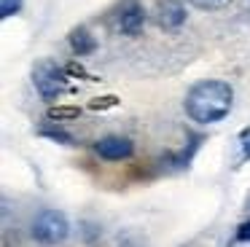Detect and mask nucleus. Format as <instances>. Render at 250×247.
<instances>
[{"label":"nucleus","instance_id":"nucleus-3","mask_svg":"<svg viewBox=\"0 0 250 247\" xmlns=\"http://www.w3.org/2000/svg\"><path fill=\"white\" fill-rule=\"evenodd\" d=\"M30 236H33L38 245L54 247L70 236V223L60 209H41L38 215L30 223Z\"/></svg>","mask_w":250,"mask_h":247},{"label":"nucleus","instance_id":"nucleus-12","mask_svg":"<svg viewBox=\"0 0 250 247\" xmlns=\"http://www.w3.org/2000/svg\"><path fill=\"white\" fill-rule=\"evenodd\" d=\"M237 239L239 242H250V220H245V223L237 228Z\"/></svg>","mask_w":250,"mask_h":247},{"label":"nucleus","instance_id":"nucleus-6","mask_svg":"<svg viewBox=\"0 0 250 247\" xmlns=\"http://www.w3.org/2000/svg\"><path fill=\"white\" fill-rule=\"evenodd\" d=\"M92 148H94V153L105 161H121V159H129V156L135 153V143H132L129 137H124V134H105V137H100Z\"/></svg>","mask_w":250,"mask_h":247},{"label":"nucleus","instance_id":"nucleus-2","mask_svg":"<svg viewBox=\"0 0 250 247\" xmlns=\"http://www.w3.org/2000/svg\"><path fill=\"white\" fill-rule=\"evenodd\" d=\"M33 86L38 89V97L43 102H54L67 91V67H62L54 59H38L33 64Z\"/></svg>","mask_w":250,"mask_h":247},{"label":"nucleus","instance_id":"nucleus-11","mask_svg":"<svg viewBox=\"0 0 250 247\" xmlns=\"http://www.w3.org/2000/svg\"><path fill=\"white\" fill-rule=\"evenodd\" d=\"M239 143H242V153H245V159H250V129H245V132L239 134Z\"/></svg>","mask_w":250,"mask_h":247},{"label":"nucleus","instance_id":"nucleus-1","mask_svg":"<svg viewBox=\"0 0 250 247\" xmlns=\"http://www.w3.org/2000/svg\"><path fill=\"white\" fill-rule=\"evenodd\" d=\"M231 105H234L231 83L218 81V78L196 81V83L186 91V100H183L186 116L194 124H202V126L223 121V118L231 113Z\"/></svg>","mask_w":250,"mask_h":247},{"label":"nucleus","instance_id":"nucleus-10","mask_svg":"<svg viewBox=\"0 0 250 247\" xmlns=\"http://www.w3.org/2000/svg\"><path fill=\"white\" fill-rule=\"evenodd\" d=\"M49 116L54 118V121H60V118H78V116H81V110H78V107H54Z\"/></svg>","mask_w":250,"mask_h":247},{"label":"nucleus","instance_id":"nucleus-13","mask_svg":"<svg viewBox=\"0 0 250 247\" xmlns=\"http://www.w3.org/2000/svg\"><path fill=\"white\" fill-rule=\"evenodd\" d=\"M116 97H100V100H92V105L89 107H105V105H116Z\"/></svg>","mask_w":250,"mask_h":247},{"label":"nucleus","instance_id":"nucleus-5","mask_svg":"<svg viewBox=\"0 0 250 247\" xmlns=\"http://www.w3.org/2000/svg\"><path fill=\"white\" fill-rule=\"evenodd\" d=\"M146 21H148L146 8H143L137 0H129V3H124L119 8V14H116V30L126 38H137L146 30Z\"/></svg>","mask_w":250,"mask_h":247},{"label":"nucleus","instance_id":"nucleus-8","mask_svg":"<svg viewBox=\"0 0 250 247\" xmlns=\"http://www.w3.org/2000/svg\"><path fill=\"white\" fill-rule=\"evenodd\" d=\"M24 0H0V19H11L22 11Z\"/></svg>","mask_w":250,"mask_h":247},{"label":"nucleus","instance_id":"nucleus-9","mask_svg":"<svg viewBox=\"0 0 250 247\" xmlns=\"http://www.w3.org/2000/svg\"><path fill=\"white\" fill-rule=\"evenodd\" d=\"M186 3L199 8V11H218V8H226L231 0H186Z\"/></svg>","mask_w":250,"mask_h":247},{"label":"nucleus","instance_id":"nucleus-4","mask_svg":"<svg viewBox=\"0 0 250 247\" xmlns=\"http://www.w3.org/2000/svg\"><path fill=\"white\" fill-rule=\"evenodd\" d=\"M188 11L183 0H156L153 3V24L164 32H175L186 24Z\"/></svg>","mask_w":250,"mask_h":247},{"label":"nucleus","instance_id":"nucleus-7","mask_svg":"<svg viewBox=\"0 0 250 247\" xmlns=\"http://www.w3.org/2000/svg\"><path fill=\"white\" fill-rule=\"evenodd\" d=\"M67 46H70V51L76 54V57H86V54L94 51L97 41H94V35L86 27H76V30H70V35H67Z\"/></svg>","mask_w":250,"mask_h":247}]
</instances>
